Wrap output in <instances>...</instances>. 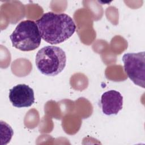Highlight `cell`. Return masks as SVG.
I'll return each mask as SVG.
<instances>
[{"label": "cell", "instance_id": "1", "mask_svg": "<svg viewBox=\"0 0 145 145\" xmlns=\"http://www.w3.org/2000/svg\"><path fill=\"white\" fill-rule=\"evenodd\" d=\"M36 23L41 39L52 45L64 42L74 33L76 29L73 19L65 13H44Z\"/></svg>", "mask_w": 145, "mask_h": 145}, {"label": "cell", "instance_id": "2", "mask_svg": "<svg viewBox=\"0 0 145 145\" xmlns=\"http://www.w3.org/2000/svg\"><path fill=\"white\" fill-rule=\"evenodd\" d=\"M35 62L37 68L42 74L56 76L59 74L66 66V53L59 47L46 46L37 52Z\"/></svg>", "mask_w": 145, "mask_h": 145}, {"label": "cell", "instance_id": "3", "mask_svg": "<svg viewBox=\"0 0 145 145\" xmlns=\"http://www.w3.org/2000/svg\"><path fill=\"white\" fill-rule=\"evenodd\" d=\"M12 45L23 52L34 50L39 47L41 37L36 22L25 20L20 22L10 36Z\"/></svg>", "mask_w": 145, "mask_h": 145}, {"label": "cell", "instance_id": "4", "mask_svg": "<svg viewBox=\"0 0 145 145\" xmlns=\"http://www.w3.org/2000/svg\"><path fill=\"white\" fill-rule=\"evenodd\" d=\"M122 60L126 74L136 85L144 88L145 78V53H127L125 54Z\"/></svg>", "mask_w": 145, "mask_h": 145}, {"label": "cell", "instance_id": "5", "mask_svg": "<svg viewBox=\"0 0 145 145\" xmlns=\"http://www.w3.org/2000/svg\"><path fill=\"white\" fill-rule=\"evenodd\" d=\"M8 97L12 105L17 108L31 106L35 102L32 88L25 84H19L10 89Z\"/></svg>", "mask_w": 145, "mask_h": 145}, {"label": "cell", "instance_id": "6", "mask_svg": "<svg viewBox=\"0 0 145 145\" xmlns=\"http://www.w3.org/2000/svg\"><path fill=\"white\" fill-rule=\"evenodd\" d=\"M100 104L105 114H117L122 109L123 97L118 91L109 90L101 95Z\"/></svg>", "mask_w": 145, "mask_h": 145}]
</instances>
